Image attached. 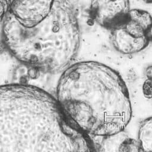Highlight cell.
<instances>
[{"mask_svg":"<svg viewBox=\"0 0 152 152\" xmlns=\"http://www.w3.org/2000/svg\"><path fill=\"white\" fill-rule=\"evenodd\" d=\"M72 131L57 99L24 84L0 86V151H63Z\"/></svg>","mask_w":152,"mask_h":152,"instance_id":"cell-2","label":"cell"},{"mask_svg":"<svg viewBox=\"0 0 152 152\" xmlns=\"http://www.w3.org/2000/svg\"><path fill=\"white\" fill-rule=\"evenodd\" d=\"M56 93L66 116L88 136L115 135L131 119L126 85L118 72L104 64L84 61L67 67Z\"/></svg>","mask_w":152,"mask_h":152,"instance_id":"cell-1","label":"cell"},{"mask_svg":"<svg viewBox=\"0 0 152 152\" xmlns=\"http://www.w3.org/2000/svg\"><path fill=\"white\" fill-rule=\"evenodd\" d=\"M8 11V4L7 0H0V23L3 21Z\"/></svg>","mask_w":152,"mask_h":152,"instance_id":"cell-10","label":"cell"},{"mask_svg":"<svg viewBox=\"0 0 152 152\" xmlns=\"http://www.w3.org/2000/svg\"><path fill=\"white\" fill-rule=\"evenodd\" d=\"M143 1H145L147 3H148V4H151V0H143Z\"/></svg>","mask_w":152,"mask_h":152,"instance_id":"cell-11","label":"cell"},{"mask_svg":"<svg viewBox=\"0 0 152 152\" xmlns=\"http://www.w3.org/2000/svg\"><path fill=\"white\" fill-rule=\"evenodd\" d=\"M8 11L23 26L32 27L50 11L55 0H7Z\"/></svg>","mask_w":152,"mask_h":152,"instance_id":"cell-5","label":"cell"},{"mask_svg":"<svg viewBox=\"0 0 152 152\" xmlns=\"http://www.w3.org/2000/svg\"><path fill=\"white\" fill-rule=\"evenodd\" d=\"M122 25L135 37H151V17L146 11L140 9L130 10L126 20Z\"/></svg>","mask_w":152,"mask_h":152,"instance_id":"cell-7","label":"cell"},{"mask_svg":"<svg viewBox=\"0 0 152 152\" xmlns=\"http://www.w3.org/2000/svg\"><path fill=\"white\" fill-rule=\"evenodd\" d=\"M139 144L141 151L152 150V121L150 117L144 120L140 125L138 131Z\"/></svg>","mask_w":152,"mask_h":152,"instance_id":"cell-8","label":"cell"},{"mask_svg":"<svg viewBox=\"0 0 152 152\" xmlns=\"http://www.w3.org/2000/svg\"><path fill=\"white\" fill-rule=\"evenodd\" d=\"M2 24L3 42L20 62L46 72L65 70L80 45V30L69 0H55L48 14L32 27L21 25L8 11Z\"/></svg>","mask_w":152,"mask_h":152,"instance_id":"cell-3","label":"cell"},{"mask_svg":"<svg viewBox=\"0 0 152 152\" xmlns=\"http://www.w3.org/2000/svg\"><path fill=\"white\" fill-rule=\"evenodd\" d=\"M112 30V43L119 52L124 54L135 53L145 48L150 37H135L129 33L122 24Z\"/></svg>","mask_w":152,"mask_h":152,"instance_id":"cell-6","label":"cell"},{"mask_svg":"<svg viewBox=\"0 0 152 152\" xmlns=\"http://www.w3.org/2000/svg\"><path fill=\"white\" fill-rule=\"evenodd\" d=\"M130 10L129 0H91L89 11L98 24L112 30L126 20Z\"/></svg>","mask_w":152,"mask_h":152,"instance_id":"cell-4","label":"cell"},{"mask_svg":"<svg viewBox=\"0 0 152 152\" xmlns=\"http://www.w3.org/2000/svg\"><path fill=\"white\" fill-rule=\"evenodd\" d=\"M121 148L122 151H141L139 142H136L133 140L129 139L122 144Z\"/></svg>","mask_w":152,"mask_h":152,"instance_id":"cell-9","label":"cell"}]
</instances>
